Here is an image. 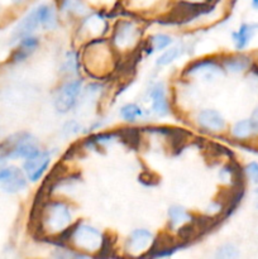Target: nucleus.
<instances>
[{"label": "nucleus", "mask_w": 258, "mask_h": 259, "mask_svg": "<svg viewBox=\"0 0 258 259\" xmlns=\"http://www.w3.org/2000/svg\"><path fill=\"white\" fill-rule=\"evenodd\" d=\"M40 45V39L38 35L30 34L27 37H23L22 39L18 40L17 47L12 52L9 57V63H20L23 61L28 60L35 51L38 50Z\"/></svg>", "instance_id": "nucleus-13"}, {"label": "nucleus", "mask_w": 258, "mask_h": 259, "mask_svg": "<svg viewBox=\"0 0 258 259\" xmlns=\"http://www.w3.org/2000/svg\"><path fill=\"white\" fill-rule=\"evenodd\" d=\"M252 118H253V119H255V120L258 121V106H257V108L254 109V110H253V113H252Z\"/></svg>", "instance_id": "nucleus-29"}, {"label": "nucleus", "mask_w": 258, "mask_h": 259, "mask_svg": "<svg viewBox=\"0 0 258 259\" xmlns=\"http://www.w3.org/2000/svg\"><path fill=\"white\" fill-rule=\"evenodd\" d=\"M138 181L141 182L143 186H147V187H152L158 185V180H157V177L153 176V175L148 171L143 172V174L138 177Z\"/></svg>", "instance_id": "nucleus-27"}, {"label": "nucleus", "mask_w": 258, "mask_h": 259, "mask_svg": "<svg viewBox=\"0 0 258 259\" xmlns=\"http://www.w3.org/2000/svg\"><path fill=\"white\" fill-rule=\"evenodd\" d=\"M223 68L225 73H242L248 71L252 66L253 60L250 56L243 55V53H235V55H228L220 57Z\"/></svg>", "instance_id": "nucleus-16"}, {"label": "nucleus", "mask_w": 258, "mask_h": 259, "mask_svg": "<svg viewBox=\"0 0 258 259\" xmlns=\"http://www.w3.org/2000/svg\"><path fill=\"white\" fill-rule=\"evenodd\" d=\"M108 38L116 55L131 53L133 51L139 50L142 28L133 20H118Z\"/></svg>", "instance_id": "nucleus-3"}, {"label": "nucleus", "mask_w": 258, "mask_h": 259, "mask_svg": "<svg viewBox=\"0 0 258 259\" xmlns=\"http://www.w3.org/2000/svg\"><path fill=\"white\" fill-rule=\"evenodd\" d=\"M239 257V250L232 243L222 244L215 252V258L218 259H234Z\"/></svg>", "instance_id": "nucleus-24"}, {"label": "nucleus", "mask_w": 258, "mask_h": 259, "mask_svg": "<svg viewBox=\"0 0 258 259\" xmlns=\"http://www.w3.org/2000/svg\"><path fill=\"white\" fill-rule=\"evenodd\" d=\"M82 68L81 65V55L78 51L70 50L65 53L62 66H61V72L66 77H76L80 76V71Z\"/></svg>", "instance_id": "nucleus-20"}, {"label": "nucleus", "mask_w": 258, "mask_h": 259, "mask_svg": "<svg viewBox=\"0 0 258 259\" xmlns=\"http://www.w3.org/2000/svg\"><path fill=\"white\" fill-rule=\"evenodd\" d=\"M51 161H52V152L50 149H40L37 154L24 159L22 169L28 181L32 184L40 181L50 168Z\"/></svg>", "instance_id": "nucleus-9"}, {"label": "nucleus", "mask_w": 258, "mask_h": 259, "mask_svg": "<svg viewBox=\"0 0 258 259\" xmlns=\"http://www.w3.org/2000/svg\"><path fill=\"white\" fill-rule=\"evenodd\" d=\"M195 123L200 131L207 134H222L227 129V120L219 110L212 108L201 109L195 115Z\"/></svg>", "instance_id": "nucleus-10"}, {"label": "nucleus", "mask_w": 258, "mask_h": 259, "mask_svg": "<svg viewBox=\"0 0 258 259\" xmlns=\"http://www.w3.org/2000/svg\"><path fill=\"white\" fill-rule=\"evenodd\" d=\"M244 168V175H245V179L249 180L250 182L257 185L258 184V162L252 161L247 164Z\"/></svg>", "instance_id": "nucleus-26"}, {"label": "nucleus", "mask_w": 258, "mask_h": 259, "mask_svg": "<svg viewBox=\"0 0 258 259\" xmlns=\"http://www.w3.org/2000/svg\"><path fill=\"white\" fill-rule=\"evenodd\" d=\"M255 194H258V189H255Z\"/></svg>", "instance_id": "nucleus-32"}, {"label": "nucleus", "mask_w": 258, "mask_h": 259, "mask_svg": "<svg viewBox=\"0 0 258 259\" xmlns=\"http://www.w3.org/2000/svg\"><path fill=\"white\" fill-rule=\"evenodd\" d=\"M148 98L151 100V113L157 118H166L172 113L171 100L168 98L167 88L163 82L151 85L148 89Z\"/></svg>", "instance_id": "nucleus-11"}, {"label": "nucleus", "mask_w": 258, "mask_h": 259, "mask_svg": "<svg viewBox=\"0 0 258 259\" xmlns=\"http://www.w3.org/2000/svg\"><path fill=\"white\" fill-rule=\"evenodd\" d=\"M40 151L39 142L28 132H19L0 143V159L22 158L28 159Z\"/></svg>", "instance_id": "nucleus-4"}, {"label": "nucleus", "mask_w": 258, "mask_h": 259, "mask_svg": "<svg viewBox=\"0 0 258 259\" xmlns=\"http://www.w3.org/2000/svg\"><path fill=\"white\" fill-rule=\"evenodd\" d=\"M37 12L38 17H39L40 28L48 30V32L57 29L58 23H60V17H58L60 12L57 9V5L43 3V4L37 5Z\"/></svg>", "instance_id": "nucleus-17"}, {"label": "nucleus", "mask_w": 258, "mask_h": 259, "mask_svg": "<svg viewBox=\"0 0 258 259\" xmlns=\"http://www.w3.org/2000/svg\"><path fill=\"white\" fill-rule=\"evenodd\" d=\"M182 2L192 3V4H210L212 0H182Z\"/></svg>", "instance_id": "nucleus-28"}, {"label": "nucleus", "mask_w": 258, "mask_h": 259, "mask_svg": "<svg viewBox=\"0 0 258 259\" xmlns=\"http://www.w3.org/2000/svg\"><path fill=\"white\" fill-rule=\"evenodd\" d=\"M141 129L134 128V126L119 129V141H121L129 147H137L139 144V139H141Z\"/></svg>", "instance_id": "nucleus-23"}, {"label": "nucleus", "mask_w": 258, "mask_h": 259, "mask_svg": "<svg viewBox=\"0 0 258 259\" xmlns=\"http://www.w3.org/2000/svg\"><path fill=\"white\" fill-rule=\"evenodd\" d=\"M105 234L98 228L88 224L83 220H76L72 225V233L68 240V247L85 253L89 257H96L103 247Z\"/></svg>", "instance_id": "nucleus-2"}, {"label": "nucleus", "mask_w": 258, "mask_h": 259, "mask_svg": "<svg viewBox=\"0 0 258 259\" xmlns=\"http://www.w3.org/2000/svg\"><path fill=\"white\" fill-rule=\"evenodd\" d=\"M39 27H40V23H39V17H38L37 7H34L32 10H29V12L22 18V20H20L19 23H18L14 32H13L12 40L13 42H18V40L22 39L23 37L34 34L35 30H37Z\"/></svg>", "instance_id": "nucleus-14"}, {"label": "nucleus", "mask_w": 258, "mask_h": 259, "mask_svg": "<svg viewBox=\"0 0 258 259\" xmlns=\"http://www.w3.org/2000/svg\"><path fill=\"white\" fill-rule=\"evenodd\" d=\"M81 131H82V128H81V124L78 123L77 120H75V119L67 120L62 126V134L65 137L77 136Z\"/></svg>", "instance_id": "nucleus-25"}, {"label": "nucleus", "mask_w": 258, "mask_h": 259, "mask_svg": "<svg viewBox=\"0 0 258 259\" xmlns=\"http://www.w3.org/2000/svg\"><path fill=\"white\" fill-rule=\"evenodd\" d=\"M83 78L65 77V80L56 88L53 94V106L60 114H67L76 108L83 93Z\"/></svg>", "instance_id": "nucleus-5"}, {"label": "nucleus", "mask_w": 258, "mask_h": 259, "mask_svg": "<svg viewBox=\"0 0 258 259\" xmlns=\"http://www.w3.org/2000/svg\"><path fill=\"white\" fill-rule=\"evenodd\" d=\"M229 133L233 141L248 142L249 139L258 137V121L252 116L235 121L230 128Z\"/></svg>", "instance_id": "nucleus-15"}, {"label": "nucleus", "mask_w": 258, "mask_h": 259, "mask_svg": "<svg viewBox=\"0 0 258 259\" xmlns=\"http://www.w3.org/2000/svg\"><path fill=\"white\" fill-rule=\"evenodd\" d=\"M12 2L14 3L15 5H20V4H23V3L27 2V0H12Z\"/></svg>", "instance_id": "nucleus-30"}, {"label": "nucleus", "mask_w": 258, "mask_h": 259, "mask_svg": "<svg viewBox=\"0 0 258 259\" xmlns=\"http://www.w3.org/2000/svg\"><path fill=\"white\" fill-rule=\"evenodd\" d=\"M119 115L123 119L125 123L134 124L138 120L143 119L146 116V111L143 110L141 105L136 103H128L124 104L120 109H119Z\"/></svg>", "instance_id": "nucleus-21"}, {"label": "nucleus", "mask_w": 258, "mask_h": 259, "mask_svg": "<svg viewBox=\"0 0 258 259\" xmlns=\"http://www.w3.org/2000/svg\"><path fill=\"white\" fill-rule=\"evenodd\" d=\"M252 7L258 10V0H252Z\"/></svg>", "instance_id": "nucleus-31"}, {"label": "nucleus", "mask_w": 258, "mask_h": 259, "mask_svg": "<svg viewBox=\"0 0 258 259\" xmlns=\"http://www.w3.org/2000/svg\"><path fill=\"white\" fill-rule=\"evenodd\" d=\"M258 30V24H249V23H242L238 30L232 33V39L234 42V47L237 51H243L248 47L252 40L254 33Z\"/></svg>", "instance_id": "nucleus-19"}, {"label": "nucleus", "mask_w": 258, "mask_h": 259, "mask_svg": "<svg viewBox=\"0 0 258 259\" xmlns=\"http://www.w3.org/2000/svg\"><path fill=\"white\" fill-rule=\"evenodd\" d=\"M108 14L103 12L88 13L80 18V23L77 27V38H82L85 42L95 38L106 37L110 30Z\"/></svg>", "instance_id": "nucleus-7"}, {"label": "nucleus", "mask_w": 258, "mask_h": 259, "mask_svg": "<svg viewBox=\"0 0 258 259\" xmlns=\"http://www.w3.org/2000/svg\"><path fill=\"white\" fill-rule=\"evenodd\" d=\"M185 46L182 43L179 45H171V47H167L166 50H163V52L157 57L156 60V66L157 67H166V66L172 65L182 53L185 52Z\"/></svg>", "instance_id": "nucleus-22"}, {"label": "nucleus", "mask_w": 258, "mask_h": 259, "mask_svg": "<svg viewBox=\"0 0 258 259\" xmlns=\"http://www.w3.org/2000/svg\"><path fill=\"white\" fill-rule=\"evenodd\" d=\"M191 212L187 211L184 206L172 205L167 211V223H168V232H176L182 225L187 224L192 220Z\"/></svg>", "instance_id": "nucleus-18"}, {"label": "nucleus", "mask_w": 258, "mask_h": 259, "mask_svg": "<svg viewBox=\"0 0 258 259\" xmlns=\"http://www.w3.org/2000/svg\"><path fill=\"white\" fill-rule=\"evenodd\" d=\"M80 55L82 68L96 80L110 75L111 70L115 68V57H119L108 37L88 40Z\"/></svg>", "instance_id": "nucleus-1"}, {"label": "nucleus", "mask_w": 258, "mask_h": 259, "mask_svg": "<svg viewBox=\"0 0 258 259\" xmlns=\"http://www.w3.org/2000/svg\"><path fill=\"white\" fill-rule=\"evenodd\" d=\"M156 235L146 228L134 229L124 242V252L132 258H147L153 247Z\"/></svg>", "instance_id": "nucleus-8"}, {"label": "nucleus", "mask_w": 258, "mask_h": 259, "mask_svg": "<svg viewBox=\"0 0 258 259\" xmlns=\"http://www.w3.org/2000/svg\"><path fill=\"white\" fill-rule=\"evenodd\" d=\"M28 179L23 169L15 166L0 167V190L7 194H17L28 186Z\"/></svg>", "instance_id": "nucleus-12"}, {"label": "nucleus", "mask_w": 258, "mask_h": 259, "mask_svg": "<svg viewBox=\"0 0 258 259\" xmlns=\"http://www.w3.org/2000/svg\"><path fill=\"white\" fill-rule=\"evenodd\" d=\"M224 75L225 71L220 62V58L214 57V56L191 61L181 72V77L185 80L197 78V80L206 81V82L218 80Z\"/></svg>", "instance_id": "nucleus-6"}, {"label": "nucleus", "mask_w": 258, "mask_h": 259, "mask_svg": "<svg viewBox=\"0 0 258 259\" xmlns=\"http://www.w3.org/2000/svg\"><path fill=\"white\" fill-rule=\"evenodd\" d=\"M255 205H257V207H258V201H257V204H255Z\"/></svg>", "instance_id": "nucleus-33"}]
</instances>
